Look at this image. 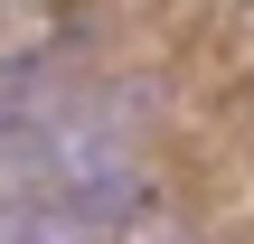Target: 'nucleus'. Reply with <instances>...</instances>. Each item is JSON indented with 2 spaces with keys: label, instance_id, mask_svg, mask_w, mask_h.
<instances>
[{
  "label": "nucleus",
  "instance_id": "nucleus-1",
  "mask_svg": "<svg viewBox=\"0 0 254 244\" xmlns=\"http://www.w3.org/2000/svg\"><path fill=\"white\" fill-rule=\"evenodd\" d=\"M0 244H94V216L47 188H19V197H0Z\"/></svg>",
  "mask_w": 254,
  "mask_h": 244
}]
</instances>
